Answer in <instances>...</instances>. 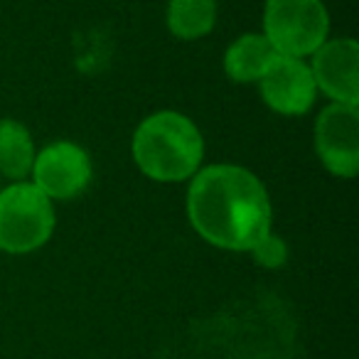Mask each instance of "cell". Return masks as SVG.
Masks as SVG:
<instances>
[{"label": "cell", "mask_w": 359, "mask_h": 359, "mask_svg": "<svg viewBox=\"0 0 359 359\" xmlns=\"http://www.w3.org/2000/svg\"><path fill=\"white\" fill-rule=\"evenodd\" d=\"M187 215L202 239L219 249L251 251L271 234V202L254 172L239 165L197 170L187 192Z\"/></svg>", "instance_id": "6da1fadb"}, {"label": "cell", "mask_w": 359, "mask_h": 359, "mask_svg": "<svg viewBox=\"0 0 359 359\" xmlns=\"http://www.w3.org/2000/svg\"><path fill=\"white\" fill-rule=\"evenodd\" d=\"M205 155L197 126L177 111H158L138 126L133 158L143 175L158 182H180L200 170Z\"/></svg>", "instance_id": "7a4b0ae2"}, {"label": "cell", "mask_w": 359, "mask_h": 359, "mask_svg": "<svg viewBox=\"0 0 359 359\" xmlns=\"http://www.w3.org/2000/svg\"><path fill=\"white\" fill-rule=\"evenodd\" d=\"M55 231L52 200L35 185H13L0 192V249L30 254L47 244Z\"/></svg>", "instance_id": "3957f363"}, {"label": "cell", "mask_w": 359, "mask_h": 359, "mask_svg": "<svg viewBox=\"0 0 359 359\" xmlns=\"http://www.w3.org/2000/svg\"><path fill=\"white\" fill-rule=\"evenodd\" d=\"M330 18L323 0H266L264 37L278 55H313L327 40Z\"/></svg>", "instance_id": "277c9868"}, {"label": "cell", "mask_w": 359, "mask_h": 359, "mask_svg": "<svg viewBox=\"0 0 359 359\" xmlns=\"http://www.w3.org/2000/svg\"><path fill=\"white\" fill-rule=\"evenodd\" d=\"M315 150L323 165L337 177H354L359 170V111L332 104L315 121Z\"/></svg>", "instance_id": "5b68a950"}, {"label": "cell", "mask_w": 359, "mask_h": 359, "mask_svg": "<svg viewBox=\"0 0 359 359\" xmlns=\"http://www.w3.org/2000/svg\"><path fill=\"white\" fill-rule=\"evenodd\" d=\"M35 187L50 200H74L91 182V160L84 148L57 140L35 155Z\"/></svg>", "instance_id": "8992f818"}, {"label": "cell", "mask_w": 359, "mask_h": 359, "mask_svg": "<svg viewBox=\"0 0 359 359\" xmlns=\"http://www.w3.org/2000/svg\"><path fill=\"white\" fill-rule=\"evenodd\" d=\"M259 81L261 96L276 114L300 116L315 104L318 86H315L313 72L303 60L276 55Z\"/></svg>", "instance_id": "52a82bcc"}, {"label": "cell", "mask_w": 359, "mask_h": 359, "mask_svg": "<svg viewBox=\"0 0 359 359\" xmlns=\"http://www.w3.org/2000/svg\"><path fill=\"white\" fill-rule=\"evenodd\" d=\"M359 45L352 37L323 42L313 52V79L315 86L325 91L334 104H359Z\"/></svg>", "instance_id": "ba28073f"}, {"label": "cell", "mask_w": 359, "mask_h": 359, "mask_svg": "<svg viewBox=\"0 0 359 359\" xmlns=\"http://www.w3.org/2000/svg\"><path fill=\"white\" fill-rule=\"evenodd\" d=\"M278 52L271 47V42L264 35H241L234 45L226 50L224 57V69L229 74L231 81H259L264 76V72L269 69V65L273 62V57Z\"/></svg>", "instance_id": "9c48e42d"}, {"label": "cell", "mask_w": 359, "mask_h": 359, "mask_svg": "<svg viewBox=\"0 0 359 359\" xmlns=\"http://www.w3.org/2000/svg\"><path fill=\"white\" fill-rule=\"evenodd\" d=\"M35 163V145L30 130L20 121H0V172L11 180H22Z\"/></svg>", "instance_id": "30bf717a"}, {"label": "cell", "mask_w": 359, "mask_h": 359, "mask_svg": "<svg viewBox=\"0 0 359 359\" xmlns=\"http://www.w3.org/2000/svg\"><path fill=\"white\" fill-rule=\"evenodd\" d=\"M217 20V0H170L168 27L180 40H200L212 32Z\"/></svg>", "instance_id": "8fae6325"}, {"label": "cell", "mask_w": 359, "mask_h": 359, "mask_svg": "<svg viewBox=\"0 0 359 359\" xmlns=\"http://www.w3.org/2000/svg\"><path fill=\"white\" fill-rule=\"evenodd\" d=\"M251 254H254L256 264L266 266V269H278V266H283L285 259H288V249H285V244L276 234H266L264 239L251 249Z\"/></svg>", "instance_id": "7c38bea8"}]
</instances>
